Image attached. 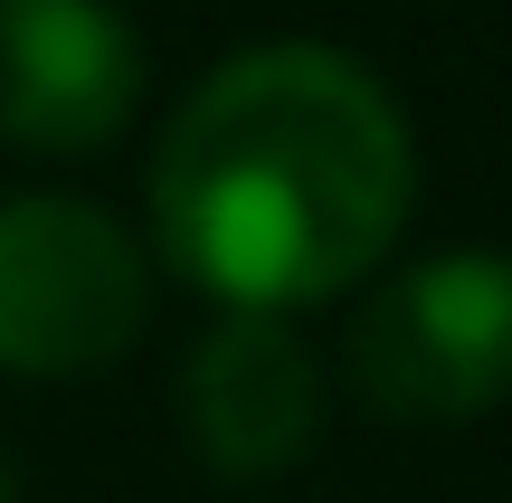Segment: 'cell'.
<instances>
[{
  "label": "cell",
  "mask_w": 512,
  "mask_h": 503,
  "mask_svg": "<svg viewBox=\"0 0 512 503\" xmlns=\"http://www.w3.org/2000/svg\"><path fill=\"white\" fill-rule=\"evenodd\" d=\"M0 503H19V466H10V456H0Z\"/></svg>",
  "instance_id": "8992f818"
},
{
  "label": "cell",
  "mask_w": 512,
  "mask_h": 503,
  "mask_svg": "<svg viewBox=\"0 0 512 503\" xmlns=\"http://www.w3.org/2000/svg\"><path fill=\"white\" fill-rule=\"evenodd\" d=\"M152 57L114 0H0V152L86 162L143 114Z\"/></svg>",
  "instance_id": "277c9868"
},
{
  "label": "cell",
  "mask_w": 512,
  "mask_h": 503,
  "mask_svg": "<svg viewBox=\"0 0 512 503\" xmlns=\"http://www.w3.org/2000/svg\"><path fill=\"white\" fill-rule=\"evenodd\" d=\"M351 399L389 428H475L512 399V247L380 266L342 333Z\"/></svg>",
  "instance_id": "7a4b0ae2"
},
{
  "label": "cell",
  "mask_w": 512,
  "mask_h": 503,
  "mask_svg": "<svg viewBox=\"0 0 512 503\" xmlns=\"http://www.w3.org/2000/svg\"><path fill=\"white\" fill-rule=\"evenodd\" d=\"M323 361L285 314H219L181 361V428L190 456L228 485H275L323 447Z\"/></svg>",
  "instance_id": "5b68a950"
},
{
  "label": "cell",
  "mask_w": 512,
  "mask_h": 503,
  "mask_svg": "<svg viewBox=\"0 0 512 503\" xmlns=\"http://www.w3.org/2000/svg\"><path fill=\"white\" fill-rule=\"evenodd\" d=\"M152 266L219 314H313L399 257L418 209V133L370 57L332 38H256L171 105L152 143Z\"/></svg>",
  "instance_id": "6da1fadb"
},
{
  "label": "cell",
  "mask_w": 512,
  "mask_h": 503,
  "mask_svg": "<svg viewBox=\"0 0 512 503\" xmlns=\"http://www.w3.org/2000/svg\"><path fill=\"white\" fill-rule=\"evenodd\" d=\"M162 266L76 190L0 200V380H95L152 333Z\"/></svg>",
  "instance_id": "3957f363"
}]
</instances>
